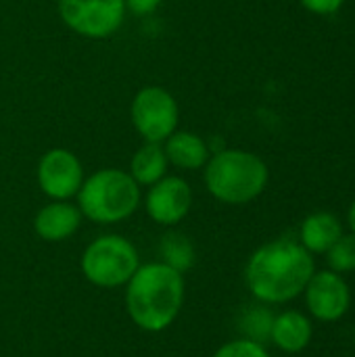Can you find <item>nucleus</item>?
<instances>
[{
  "label": "nucleus",
  "instance_id": "1",
  "mask_svg": "<svg viewBox=\"0 0 355 357\" xmlns=\"http://www.w3.org/2000/svg\"><path fill=\"white\" fill-rule=\"evenodd\" d=\"M316 272L312 253L291 238L262 245L247 261L245 282L249 293L266 303H289L303 295L305 284Z\"/></svg>",
  "mask_w": 355,
  "mask_h": 357
},
{
  "label": "nucleus",
  "instance_id": "2",
  "mask_svg": "<svg viewBox=\"0 0 355 357\" xmlns=\"http://www.w3.org/2000/svg\"><path fill=\"white\" fill-rule=\"evenodd\" d=\"M184 297V274L163 261L140 266L126 284L128 316L144 333L167 331L180 316Z\"/></svg>",
  "mask_w": 355,
  "mask_h": 357
},
{
  "label": "nucleus",
  "instance_id": "3",
  "mask_svg": "<svg viewBox=\"0 0 355 357\" xmlns=\"http://www.w3.org/2000/svg\"><path fill=\"white\" fill-rule=\"evenodd\" d=\"M268 165L247 151H218L205 167L211 197L226 205H245L257 199L268 184Z\"/></svg>",
  "mask_w": 355,
  "mask_h": 357
},
{
  "label": "nucleus",
  "instance_id": "4",
  "mask_svg": "<svg viewBox=\"0 0 355 357\" xmlns=\"http://www.w3.org/2000/svg\"><path fill=\"white\" fill-rule=\"evenodd\" d=\"M140 203L136 180L121 169H100L82 182L77 207L82 215L96 224H117L128 220Z\"/></svg>",
  "mask_w": 355,
  "mask_h": 357
},
{
  "label": "nucleus",
  "instance_id": "5",
  "mask_svg": "<svg viewBox=\"0 0 355 357\" xmlns=\"http://www.w3.org/2000/svg\"><path fill=\"white\" fill-rule=\"evenodd\" d=\"M80 268L90 284L98 289H119L136 274L140 257L128 238L119 234H105L86 247Z\"/></svg>",
  "mask_w": 355,
  "mask_h": 357
},
{
  "label": "nucleus",
  "instance_id": "6",
  "mask_svg": "<svg viewBox=\"0 0 355 357\" xmlns=\"http://www.w3.org/2000/svg\"><path fill=\"white\" fill-rule=\"evenodd\" d=\"M132 121L146 142L159 144L176 132L178 105L163 88H142L132 102Z\"/></svg>",
  "mask_w": 355,
  "mask_h": 357
},
{
  "label": "nucleus",
  "instance_id": "7",
  "mask_svg": "<svg viewBox=\"0 0 355 357\" xmlns=\"http://www.w3.org/2000/svg\"><path fill=\"white\" fill-rule=\"evenodd\" d=\"M63 21L86 38H107L123 23V0H59Z\"/></svg>",
  "mask_w": 355,
  "mask_h": 357
},
{
  "label": "nucleus",
  "instance_id": "8",
  "mask_svg": "<svg viewBox=\"0 0 355 357\" xmlns=\"http://www.w3.org/2000/svg\"><path fill=\"white\" fill-rule=\"evenodd\" d=\"M303 295L310 314L320 322L341 320L352 305L349 284L345 282L343 274H337L333 270L314 272L303 289Z\"/></svg>",
  "mask_w": 355,
  "mask_h": 357
},
{
  "label": "nucleus",
  "instance_id": "9",
  "mask_svg": "<svg viewBox=\"0 0 355 357\" xmlns=\"http://www.w3.org/2000/svg\"><path fill=\"white\" fill-rule=\"evenodd\" d=\"M84 169L80 159L65 151L52 149L48 151L38 165V184L42 192L54 201H67L82 188Z\"/></svg>",
  "mask_w": 355,
  "mask_h": 357
},
{
  "label": "nucleus",
  "instance_id": "10",
  "mask_svg": "<svg viewBox=\"0 0 355 357\" xmlns=\"http://www.w3.org/2000/svg\"><path fill=\"white\" fill-rule=\"evenodd\" d=\"M192 205V190L186 180L178 176H167L155 182L146 195L144 207L153 222L161 226H176L180 224Z\"/></svg>",
  "mask_w": 355,
  "mask_h": 357
},
{
  "label": "nucleus",
  "instance_id": "11",
  "mask_svg": "<svg viewBox=\"0 0 355 357\" xmlns=\"http://www.w3.org/2000/svg\"><path fill=\"white\" fill-rule=\"evenodd\" d=\"M80 224H82L80 207H75L67 201H52V203L44 205L33 220L36 234L46 243L67 241L69 236H73L77 232Z\"/></svg>",
  "mask_w": 355,
  "mask_h": 357
},
{
  "label": "nucleus",
  "instance_id": "12",
  "mask_svg": "<svg viewBox=\"0 0 355 357\" xmlns=\"http://www.w3.org/2000/svg\"><path fill=\"white\" fill-rule=\"evenodd\" d=\"M314 337L312 322L305 314L289 310L274 316L270 341L285 354H299L303 351Z\"/></svg>",
  "mask_w": 355,
  "mask_h": 357
},
{
  "label": "nucleus",
  "instance_id": "13",
  "mask_svg": "<svg viewBox=\"0 0 355 357\" xmlns=\"http://www.w3.org/2000/svg\"><path fill=\"white\" fill-rule=\"evenodd\" d=\"M343 234V224L335 213L318 211L303 220L299 230V243L314 255V253H326Z\"/></svg>",
  "mask_w": 355,
  "mask_h": 357
},
{
  "label": "nucleus",
  "instance_id": "14",
  "mask_svg": "<svg viewBox=\"0 0 355 357\" xmlns=\"http://www.w3.org/2000/svg\"><path fill=\"white\" fill-rule=\"evenodd\" d=\"M165 157L180 169H199L207 163L209 149L197 134L190 132H174L165 140Z\"/></svg>",
  "mask_w": 355,
  "mask_h": 357
},
{
  "label": "nucleus",
  "instance_id": "15",
  "mask_svg": "<svg viewBox=\"0 0 355 357\" xmlns=\"http://www.w3.org/2000/svg\"><path fill=\"white\" fill-rule=\"evenodd\" d=\"M165 169H167L165 151L157 142H146L132 157L130 176L136 180V184L153 186L155 182H159L161 178H165Z\"/></svg>",
  "mask_w": 355,
  "mask_h": 357
},
{
  "label": "nucleus",
  "instance_id": "16",
  "mask_svg": "<svg viewBox=\"0 0 355 357\" xmlns=\"http://www.w3.org/2000/svg\"><path fill=\"white\" fill-rule=\"evenodd\" d=\"M159 255H161V261L165 266L174 268L180 274L188 272L195 266V259H197L195 245L182 232H167V234H163L161 245H159Z\"/></svg>",
  "mask_w": 355,
  "mask_h": 357
},
{
  "label": "nucleus",
  "instance_id": "17",
  "mask_svg": "<svg viewBox=\"0 0 355 357\" xmlns=\"http://www.w3.org/2000/svg\"><path fill=\"white\" fill-rule=\"evenodd\" d=\"M272 324H274L272 312L268 307H262V305L249 307L241 316V331H243L245 339H251V341L262 343V345H266L270 341Z\"/></svg>",
  "mask_w": 355,
  "mask_h": 357
},
{
  "label": "nucleus",
  "instance_id": "18",
  "mask_svg": "<svg viewBox=\"0 0 355 357\" xmlns=\"http://www.w3.org/2000/svg\"><path fill=\"white\" fill-rule=\"evenodd\" d=\"M326 261L333 272H355V234H341L339 241L326 251Z\"/></svg>",
  "mask_w": 355,
  "mask_h": 357
},
{
  "label": "nucleus",
  "instance_id": "19",
  "mask_svg": "<svg viewBox=\"0 0 355 357\" xmlns=\"http://www.w3.org/2000/svg\"><path fill=\"white\" fill-rule=\"evenodd\" d=\"M213 357H270L262 343H255L251 339H236L226 345H222Z\"/></svg>",
  "mask_w": 355,
  "mask_h": 357
},
{
  "label": "nucleus",
  "instance_id": "20",
  "mask_svg": "<svg viewBox=\"0 0 355 357\" xmlns=\"http://www.w3.org/2000/svg\"><path fill=\"white\" fill-rule=\"evenodd\" d=\"M345 0H301V4L316 15H333L343 6Z\"/></svg>",
  "mask_w": 355,
  "mask_h": 357
},
{
  "label": "nucleus",
  "instance_id": "21",
  "mask_svg": "<svg viewBox=\"0 0 355 357\" xmlns=\"http://www.w3.org/2000/svg\"><path fill=\"white\" fill-rule=\"evenodd\" d=\"M123 4L136 15H149L161 4V0H123Z\"/></svg>",
  "mask_w": 355,
  "mask_h": 357
},
{
  "label": "nucleus",
  "instance_id": "22",
  "mask_svg": "<svg viewBox=\"0 0 355 357\" xmlns=\"http://www.w3.org/2000/svg\"><path fill=\"white\" fill-rule=\"evenodd\" d=\"M347 224H349V228H352V232L355 234V203L349 207V213H347Z\"/></svg>",
  "mask_w": 355,
  "mask_h": 357
}]
</instances>
